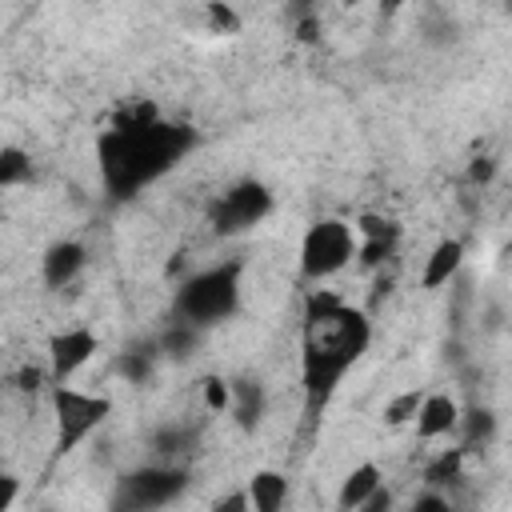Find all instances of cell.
Returning <instances> with one entry per match:
<instances>
[{
	"label": "cell",
	"instance_id": "obj_1",
	"mask_svg": "<svg viewBox=\"0 0 512 512\" xmlns=\"http://www.w3.org/2000/svg\"><path fill=\"white\" fill-rule=\"evenodd\" d=\"M192 140L196 136L188 124L164 120L152 104L124 108L116 124L104 128V136L96 140V168H100L104 192L112 200H128L144 192L152 180H160L180 164Z\"/></svg>",
	"mask_w": 512,
	"mask_h": 512
},
{
	"label": "cell",
	"instance_id": "obj_2",
	"mask_svg": "<svg viewBox=\"0 0 512 512\" xmlns=\"http://www.w3.org/2000/svg\"><path fill=\"white\" fill-rule=\"evenodd\" d=\"M372 320L328 288H312L300 324V384L308 412L324 408L348 368L368 352Z\"/></svg>",
	"mask_w": 512,
	"mask_h": 512
},
{
	"label": "cell",
	"instance_id": "obj_3",
	"mask_svg": "<svg viewBox=\"0 0 512 512\" xmlns=\"http://www.w3.org/2000/svg\"><path fill=\"white\" fill-rule=\"evenodd\" d=\"M240 272H244V264L228 260V264H208V268H196L192 276H184L172 296V320H184L192 328H212V324H224L228 316H236L240 292H244Z\"/></svg>",
	"mask_w": 512,
	"mask_h": 512
},
{
	"label": "cell",
	"instance_id": "obj_4",
	"mask_svg": "<svg viewBox=\"0 0 512 512\" xmlns=\"http://www.w3.org/2000/svg\"><path fill=\"white\" fill-rule=\"evenodd\" d=\"M48 408H52V448L56 456H68L76 452L112 412V400L104 392H84V388H72L68 380H56L48 388Z\"/></svg>",
	"mask_w": 512,
	"mask_h": 512
},
{
	"label": "cell",
	"instance_id": "obj_5",
	"mask_svg": "<svg viewBox=\"0 0 512 512\" xmlns=\"http://www.w3.org/2000/svg\"><path fill=\"white\" fill-rule=\"evenodd\" d=\"M352 260H356V228L348 220L324 216V220L308 224V232L300 240V276L304 280H312V284L332 280Z\"/></svg>",
	"mask_w": 512,
	"mask_h": 512
},
{
	"label": "cell",
	"instance_id": "obj_6",
	"mask_svg": "<svg viewBox=\"0 0 512 512\" xmlns=\"http://www.w3.org/2000/svg\"><path fill=\"white\" fill-rule=\"evenodd\" d=\"M188 488V472L180 464H144V468H132L116 480V496L112 504L116 508H160V504H172L180 500V492Z\"/></svg>",
	"mask_w": 512,
	"mask_h": 512
},
{
	"label": "cell",
	"instance_id": "obj_7",
	"mask_svg": "<svg viewBox=\"0 0 512 512\" xmlns=\"http://www.w3.org/2000/svg\"><path fill=\"white\" fill-rule=\"evenodd\" d=\"M268 212H272V192H268L260 180H240V184L224 188V192L212 200L208 224H212V232H220V236H236V232L256 228Z\"/></svg>",
	"mask_w": 512,
	"mask_h": 512
},
{
	"label": "cell",
	"instance_id": "obj_8",
	"mask_svg": "<svg viewBox=\"0 0 512 512\" xmlns=\"http://www.w3.org/2000/svg\"><path fill=\"white\" fill-rule=\"evenodd\" d=\"M100 352V336L92 328H64L48 340V380H72Z\"/></svg>",
	"mask_w": 512,
	"mask_h": 512
},
{
	"label": "cell",
	"instance_id": "obj_9",
	"mask_svg": "<svg viewBox=\"0 0 512 512\" xmlns=\"http://www.w3.org/2000/svg\"><path fill=\"white\" fill-rule=\"evenodd\" d=\"M84 264H88V248L80 240H56L40 256V276H44L48 288L60 292V288H68L84 272Z\"/></svg>",
	"mask_w": 512,
	"mask_h": 512
},
{
	"label": "cell",
	"instance_id": "obj_10",
	"mask_svg": "<svg viewBox=\"0 0 512 512\" xmlns=\"http://www.w3.org/2000/svg\"><path fill=\"white\" fill-rule=\"evenodd\" d=\"M456 420H460V404L448 392H424L420 408L412 416V428L420 440H440V436L456 432Z\"/></svg>",
	"mask_w": 512,
	"mask_h": 512
},
{
	"label": "cell",
	"instance_id": "obj_11",
	"mask_svg": "<svg viewBox=\"0 0 512 512\" xmlns=\"http://www.w3.org/2000/svg\"><path fill=\"white\" fill-rule=\"evenodd\" d=\"M460 268H464V244H460L456 236H448V240H440V244L428 252V260H424V268H420V288L436 292V288L452 284V280L460 276Z\"/></svg>",
	"mask_w": 512,
	"mask_h": 512
},
{
	"label": "cell",
	"instance_id": "obj_12",
	"mask_svg": "<svg viewBox=\"0 0 512 512\" xmlns=\"http://www.w3.org/2000/svg\"><path fill=\"white\" fill-rule=\"evenodd\" d=\"M380 484H384V472H380V464L364 460V464H356V468H352V472L340 480L336 504H340L344 512H352V508H364V504H368V496H372Z\"/></svg>",
	"mask_w": 512,
	"mask_h": 512
},
{
	"label": "cell",
	"instance_id": "obj_13",
	"mask_svg": "<svg viewBox=\"0 0 512 512\" xmlns=\"http://www.w3.org/2000/svg\"><path fill=\"white\" fill-rule=\"evenodd\" d=\"M244 492H248V508H256V512H280L284 500H288V476L276 472V468H260V472H252V480H248Z\"/></svg>",
	"mask_w": 512,
	"mask_h": 512
},
{
	"label": "cell",
	"instance_id": "obj_14",
	"mask_svg": "<svg viewBox=\"0 0 512 512\" xmlns=\"http://www.w3.org/2000/svg\"><path fill=\"white\" fill-rule=\"evenodd\" d=\"M232 388V400H228V416L240 424V428H256L260 416H264V384L260 380H228Z\"/></svg>",
	"mask_w": 512,
	"mask_h": 512
},
{
	"label": "cell",
	"instance_id": "obj_15",
	"mask_svg": "<svg viewBox=\"0 0 512 512\" xmlns=\"http://www.w3.org/2000/svg\"><path fill=\"white\" fill-rule=\"evenodd\" d=\"M456 432H460V448L472 452V448H484L492 436H496V416L488 408H460V420H456Z\"/></svg>",
	"mask_w": 512,
	"mask_h": 512
},
{
	"label": "cell",
	"instance_id": "obj_16",
	"mask_svg": "<svg viewBox=\"0 0 512 512\" xmlns=\"http://www.w3.org/2000/svg\"><path fill=\"white\" fill-rule=\"evenodd\" d=\"M36 180V164L24 148L16 144H4L0 148V192H12V188H24Z\"/></svg>",
	"mask_w": 512,
	"mask_h": 512
},
{
	"label": "cell",
	"instance_id": "obj_17",
	"mask_svg": "<svg viewBox=\"0 0 512 512\" xmlns=\"http://www.w3.org/2000/svg\"><path fill=\"white\" fill-rule=\"evenodd\" d=\"M464 456H468V452H464L460 444L436 452V456L428 460V468H424V484H428V488H448V484L464 480Z\"/></svg>",
	"mask_w": 512,
	"mask_h": 512
},
{
	"label": "cell",
	"instance_id": "obj_18",
	"mask_svg": "<svg viewBox=\"0 0 512 512\" xmlns=\"http://www.w3.org/2000/svg\"><path fill=\"white\" fill-rule=\"evenodd\" d=\"M420 388H408V392H400V396H392L388 404H384V420L396 428V424H412V416H416V408H420Z\"/></svg>",
	"mask_w": 512,
	"mask_h": 512
},
{
	"label": "cell",
	"instance_id": "obj_19",
	"mask_svg": "<svg viewBox=\"0 0 512 512\" xmlns=\"http://www.w3.org/2000/svg\"><path fill=\"white\" fill-rule=\"evenodd\" d=\"M200 392H204V408H208V412H228V400H232V388H228V380H220V376H208V380L200 384Z\"/></svg>",
	"mask_w": 512,
	"mask_h": 512
},
{
	"label": "cell",
	"instance_id": "obj_20",
	"mask_svg": "<svg viewBox=\"0 0 512 512\" xmlns=\"http://www.w3.org/2000/svg\"><path fill=\"white\" fill-rule=\"evenodd\" d=\"M208 20H212V32H236V28H240L236 12H232L224 0H212V4H208Z\"/></svg>",
	"mask_w": 512,
	"mask_h": 512
},
{
	"label": "cell",
	"instance_id": "obj_21",
	"mask_svg": "<svg viewBox=\"0 0 512 512\" xmlns=\"http://www.w3.org/2000/svg\"><path fill=\"white\" fill-rule=\"evenodd\" d=\"M412 508L416 512H424V508H440V512H448L452 508V500H448V492H420V496H412Z\"/></svg>",
	"mask_w": 512,
	"mask_h": 512
},
{
	"label": "cell",
	"instance_id": "obj_22",
	"mask_svg": "<svg viewBox=\"0 0 512 512\" xmlns=\"http://www.w3.org/2000/svg\"><path fill=\"white\" fill-rule=\"evenodd\" d=\"M468 180H472V184H488V180H492V160H488V156L472 160V168H468Z\"/></svg>",
	"mask_w": 512,
	"mask_h": 512
},
{
	"label": "cell",
	"instance_id": "obj_23",
	"mask_svg": "<svg viewBox=\"0 0 512 512\" xmlns=\"http://www.w3.org/2000/svg\"><path fill=\"white\" fill-rule=\"evenodd\" d=\"M16 500V480L8 472H0V508H8Z\"/></svg>",
	"mask_w": 512,
	"mask_h": 512
},
{
	"label": "cell",
	"instance_id": "obj_24",
	"mask_svg": "<svg viewBox=\"0 0 512 512\" xmlns=\"http://www.w3.org/2000/svg\"><path fill=\"white\" fill-rule=\"evenodd\" d=\"M404 4H408V0H380L384 12H396V8H404Z\"/></svg>",
	"mask_w": 512,
	"mask_h": 512
},
{
	"label": "cell",
	"instance_id": "obj_25",
	"mask_svg": "<svg viewBox=\"0 0 512 512\" xmlns=\"http://www.w3.org/2000/svg\"><path fill=\"white\" fill-rule=\"evenodd\" d=\"M0 220H4V208H0Z\"/></svg>",
	"mask_w": 512,
	"mask_h": 512
}]
</instances>
